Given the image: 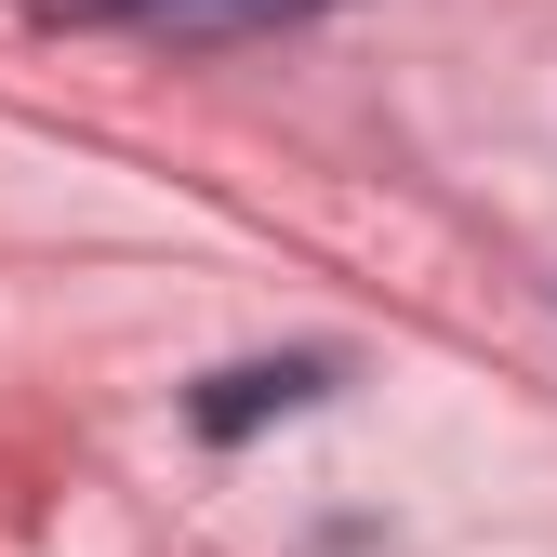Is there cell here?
<instances>
[{"label": "cell", "instance_id": "6da1fadb", "mask_svg": "<svg viewBox=\"0 0 557 557\" xmlns=\"http://www.w3.org/2000/svg\"><path fill=\"white\" fill-rule=\"evenodd\" d=\"M53 27H160V40H252V27H293L332 14V0H40Z\"/></svg>", "mask_w": 557, "mask_h": 557}, {"label": "cell", "instance_id": "7a4b0ae2", "mask_svg": "<svg viewBox=\"0 0 557 557\" xmlns=\"http://www.w3.org/2000/svg\"><path fill=\"white\" fill-rule=\"evenodd\" d=\"M332 385V359H252V372H213L199 385V438H252L265 411H306Z\"/></svg>", "mask_w": 557, "mask_h": 557}]
</instances>
